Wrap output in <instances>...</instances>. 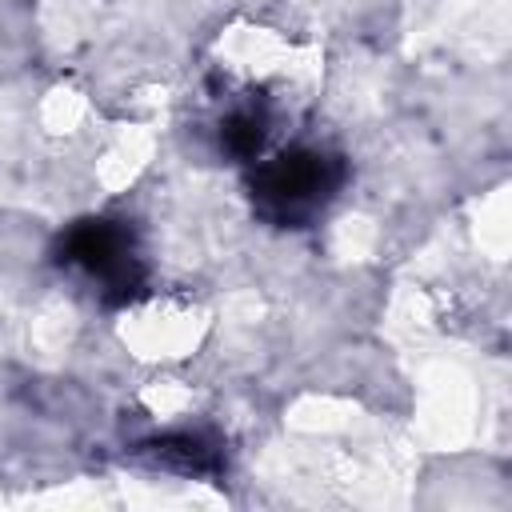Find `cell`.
<instances>
[{"label": "cell", "instance_id": "277c9868", "mask_svg": "<svg viewBox=\"0 0 512 512\" xmlns=\"http://www.w3.org/2000/svg\"><path fill=\"white\" fill-rule=\"evenodd\" d=\"M220 140H224V148H228L232 156L248 160V156H256L260 144H264V120H260L256 112H236V116L224 120Z\"/></svg>", "mask_w": 512, "mask_h": 512}, {"label": "cell", "instance_id": "7a4b0ae2", "mask_svg": "<svg viewBox=\"0 0 512 512\" xmlns=\"http://www.w3.org/2000/svg\"><path fill=\"white\" fill-rule=\"evenodd\" d=\"M60 260L80 264L92 276H100L108 300H132L140 292V284H144V272H140V264L132 256V240L112 220L76 224L60 244Z\"/></svg>", "mask_w": 512, "mask_h": 512}, {"label": "cell", "instance_id": "3957f363", "mask_svg": "<svg viewBox=\"0 0 512 512\" xmlns=\"http://www.w3.org/2000/svg\"><path fill=\"white\" fill-rule=\"evenodd\" d=\"M144 452H148L156 464L176 468V472H216V468H220L216 448H208L200 436H164V440L144 444Z\"/></svg>", "mask_w": 512, "mask_h": 512}, {"label": "cell", "instance_id": "6da1fadb", "mask_svg": "<svg viewBox=\"0 0 512 512\" xmlns=\"http://www.w3.org/2000/svg\"><path fill=\"white\" fill-rule=\"evenodd\" d=\"M336 184H340V164L320 152H284L268 160L252 180L264 208L276 212L280 220H296L312 212L324 196H332Z\"/></svg>", "mask_w": 512, "mask_h": 512}]
</instances>
